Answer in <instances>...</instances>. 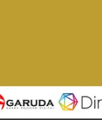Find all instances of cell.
<instances>
[{"label":"cell","mask_w":102,"mask_h":120,"mask_svg":"<svg viewBox=\"0 0 102 120\" xmlns=\"http://www.w3.org/2000/svg\"><path fill=\"white\" fill-rule=\"evenodd\" d=\"M76 99L73 94H63L60 101L59 104L63 110H73L76 105Z\"/></svg>","instance_id":"6da1fadb"},{"label":"cell","mask_w":102,"mask_h":120,"mask_svg":"<svg viewBox=\"0 0 102 120\" xmlns=\"http://www.w3.org/2000/svg\"><path fill=\"white\" fill-rule=\"evenodd\" d=\"M4 105H5V101H4V97L0 94V109H1V110H3L4 108Z\"/></svg>","instance_id":"7a4b0ae2"}]
</instances>
